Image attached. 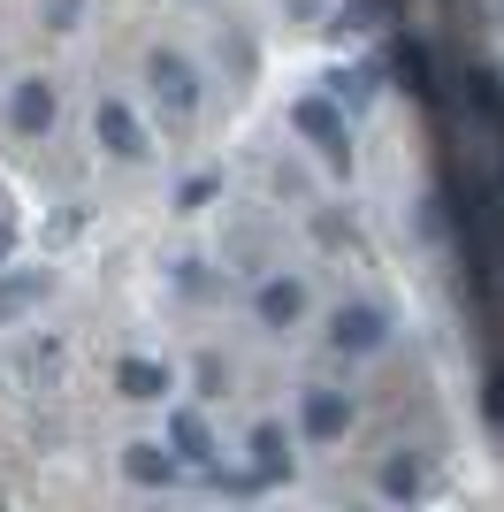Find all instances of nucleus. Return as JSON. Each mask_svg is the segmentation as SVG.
<instances>
[{"label": "nucleus", "instance_id": "1", "mask_svg": "<svg viewBox=\"0 0 504 512\" xmlns=\"http://www.w3.org/2000/svg\"><path fill=\"white\" fill-rule=\"evenodd\" d=\"M291 130L329 153V169H352V130H344V107H336V100H298L291 107Z\"/></svg>", "mask_w": 504, "mask_h": 512}, {"label": "nucleus", "instance_id": "2", "mask_svg": "<svg viewBox=\"0 0 504 512\" xmlns=\"http://www.w3.org/2000/svg\"><path fill=\"white\" fill-rule=\"evenodd\" d=\"M146 85H153V100H161V115H199V69L184 62V54H153L146 62Z\"/></svg>", "mask_w": 504, "mask_h": 512}, {"label": "nucleus", "instance_id": "3", "mask_svg": "<svg viewBox=\"0 0 504 512\" xmlns=\"http://www.w3.org/2000/svg\"><path fill=\"white\" fill-rule=\"evenodd\" d=\"M329 344H336V352H352V360L382 352V344H390V321H382V306H336Z\"/></svg>", "mask_w": 504, "mask_h": 512}, {"label": "nucleus", "instance_id": "4", "mask_svg": "<svg viewBox=\"0 0 504 512\" xmlns=\"http://www.w3.org/2000/svg\"><path fill=\"white\" fill-rule=\"evenodd\" d=\"M92 138H100L115 161H146V153H153L146 130H138V115H130L123 100H100V107H92Z\"/></svg>", "mask_w": 504, "mask_h": 512}, {"label": "nucleus", "instance_id": "5", "mask_svg": "<svg viewBox=\"0 0 504 512\" xmlns=\"http://www.w3.org/2000/svg\"><path fill=\"white\" fill-rule=\"evenodd\" d=\"M252 314H260V329H298V321H306V283L298 276H268L260 291H252Z\"/></svg>", "mask_w": 504, "mask_h": 512}, {"label": "nucleus", "instance_id": "6", "mask_svg": "<svg viewBox=\"0 0 504 512\" xmlns=\"http://www.w3.org/2000/svg\"><path fill=\"white\" fill-rule=\"evenodd\" d=\"M54 85H46V77H23L16 92H8V123H16V138H46V130H54Z\"/></svg>", "mask_w": 504, "mask_h": 512}, {"label": "nucleus", "instance_id": "7", "mask_svg": "<svg viewBox=\"0 0 504 512\" xmlns=\"http://www.w3.org/2000/svg\"><path fill=\"white\" fill-rule=\"evenodd\" d=\"M298 421H306V436H314V444H336V436L352 428V398H344V390H306Z\"/></svg>", "mask_w": 504, "mask_h": 512}, {"label": "nucleus", "instance_id": "8", "mask_svg": "<svg viewBox=\"0 0 504 512\" xmlns=\"http://www.w3.org/2000/svg\"><path fill=\"white\" fill-rule=\"evenodd\" d=\"M168 451H176V467H214V436H207V421L199 413H168Z\"/></svg>", "mask_w": 504, "mask_h": 512}, {"label": "nucleus", "instance_id": "9", "mask_svg": "<svg viewBox=\"0 0 504 512\" xmlns=\"http://www.w3.org/2000/svg\"><path fill=\"white\" fill-rule=\"evenodd\" d=\"M123 474L138 490H168L176 482V451L168 444H123Z\"/></svg>", "mask_w": 504, "mask_h": 512}, {"label": "nucleus", "instance_id": "10", "mask_svg": "<svg viewBox=\"0 0 504 512\" xmlns=\"http://www.w3.org/2000/svg\"><path fill=\"white\" fill-rule=\"evenodd\" d=\"M390 69H398V77H405V92H428V100H436V54H428V46H420V39H398V46H390Z\"/></svg>", "mask_w": 504, "mask_h": 512}, {"label": "nucleus", "instance_id": "11", "mask_svg": "<svg viewBox=\"0 0 504 512\" xmlns=\"http://www.w3.org/2000/svg\"><path fill=\"white\" fill-rule=\"evenodd\" d=\"M115 390H123V398H138V406H153V398H168V390H176V375H168V367H153V360H123V367H115Z\"/></svg>", "mask_w": 504, "mask_h": 512}, {"label": "nucleus", "instance_id": "12", "mask_svg": "<svg viewBox=\"0 0 504 512\" xmlns=\"http://www.w3.org/2000/svg\"><path fill=\"white\" fill-rule=\"evenodd\" d=\"M252 474L260 482H291V436L283 428H252Z\"/></svg>", "mask_w": 504, "mask_h": 512}, {"label": "nucleus", "instance_id": "13", "mask_svg": "<svg viewBox=\"0 0 504 512\" xmlns=\"http://www.w3.org/2000/svg\"><path fill=\"white\" fill-rule=\"evenodd\" d=\"M420 490H428V459H413V451H398V459H382V497H398V505H413Z\"/></svg>", "mask_w": 504, "mask_h": 512}, {"label": "nucleus", "instance_id": "14", "mask_svg": "<svg viewBox=\"0 0 504 512\" xmlns=\"http://www.w3.org/2000/svg\"><path fill=\"white\" fill-rule=\"evenodd\" d=\"M46 299V268H23V276H8L0 283V321H16L23 306H39Z\"/></svg>", "mask_w": 504, "mask_h": 512}, {"label": "nucleus", "instance_id": "15", "mask_svg": "<svg viewBox=\"0 0 504 512\" xmlns=\"http://www.w3.org/2000/svg\"><path fill=\"white\" fill-rule=\"evenodd\" d=\"M375 77H382L375 62H359V69H336V77H329L336 107H367V100H375Z\"/></svg>", "mask_w": 504, "mask_h": 512}, {"label": "nucleus", "instance_id": "16", "mask_svg": "<svg viewBox=\"0 0 504 512\" xmlns=\"http://www.w3.org/2000/svg\"><path fill=\"white\" fill-rule=\"evenodd\" d=\"M382 23V0H344L336 8V31H375Z\"/></svg>", "mask_w": 504, "mask_h": 512}, {"label": "nucleus", "instance_id": "17", "mask_svg": "<svg viewBox=\"0 0 504 512\" xmlns=\"http://www.w3.org/2000/svg\"><path fill=\"white\" fill-rule=\"evenodd\" d=\"M214 192H222V176H191L184 192H176V207H184V214H191V207H207V199H214Z\"/></svg>", "mask_w": 504, "mask_h": 512}, {"label": "nucleus", "instance_id": "18", "mask_svg": "<svg viewBox=\"0 0 504 512\" xmlns=\"http://www.w3.org/2000/svg\"><path fill=\"white\" fill-rule=\"evenodd\" d=\"M46 23H54V31H77V23H84V0H46Z\"/></svg>", "mask_w": 504, "mask_h": 512}, {"label": "nucleus", "instance_id": "19", "mask_svg": "<svg viewBox=\"0 0 504 512\" xmlns=\"http://www.w3.org/2000/svg\"><path fill=\"white\" fill-rule=\"evenodd\" d=\"M199 390H207V398H222V390H230V375H222V360H207V367H199Z\"/></svg>", "mask_w": 504, "mask_h": 512}, {"label": "nucleus", "instance_id": "20", "mask_svg": "<svg viewBox=\"0 0 504 512\" xmlns=\"http://www.w3.org/2000/svg\"><path fill=\"white\" fill-rule=\"evenodd\" d=\"M8 245H16V222H8V214H0V260H8Z\"/></svg>", "mask_w": 504, "mask_h": 512}]
</instances>
